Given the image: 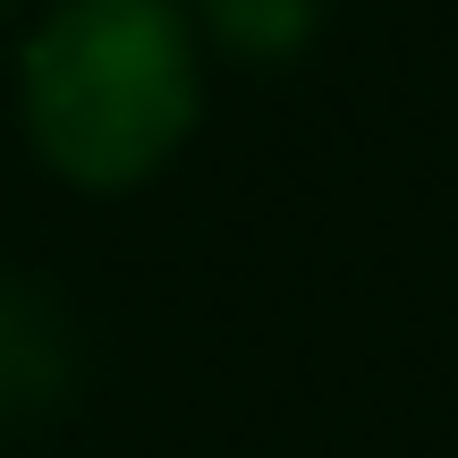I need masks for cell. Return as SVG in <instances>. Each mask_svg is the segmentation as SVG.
Segmentation results:
<instances>
[{"label": "cell", "mask_w": 458, "mask_h": 458, "mask_svg": "<svg viewBox=\"0 0 458 458\" xmlns=\"http://www.w3.org/2000/svg\"><path fill=\"white\" fill-rule=\"evenodd\" d=\"M196 9L238 60H289L314 34V0H196Z\"/></svg>", "instance_id": "cell-3"}, {"label": "cell", "mask_w": 458, "mask_h": 458, "mask_svg": "<svg viewBox=\"0 0 458 458\" xmlns=\"http://www.w3.org/2000/svg\"><path fill=\"white\" fill-rule=\"evenodd\" d=\"M196 119L179 0H68L26 51V128L77 187H128Z\"/></svg>", "instance_id": "cell-1"}, {"label": "cell", "mask_w": 458, "mask_h": 458, "mask_svg": "<svg viewBox=\"0 0 458 458\" xmlns=\"http://www.w3.org/2000/svg\"><path fill=\"white\" fill-rule=\"evenodd\" d=\"M68 374V348H60V323H51V306H34V297L0 289V416L34 408V399H51Z\"/></svg>", "instance_id": "cell-2"}]
</instances>
